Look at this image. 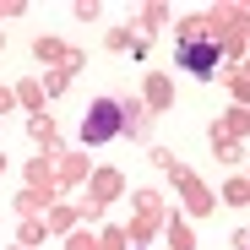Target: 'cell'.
I'll return each mask as SVG.
<instances>
[{"label": "cell", "mask_w": 250, "mask_h": 250, "mask_svg": "<svg viewBox=\"0 0 250 250\" xmlns=\"http://www.w3.org/2000/svg\"><path fill=\"white\" fill-rule=\"evenodd\" d=\"M180 65H185V71H196V76H212V71H218V38L190 33L185 44H180Z\"/></svg>", "instance_id": "obj_1"}, {"label": "cell", "mask_w": 250, "mask_h": 250, "mask_svg": "<svg viewBox=\"0 0 250 250\" xmlns=\"http://www.w3.org/2000/svg\"><path fill=\"white\" fill-rule=\"evenodd\" d=\"M114 131H120V104H114V98H98L93 114H87V125H82V136L98 147V142H109Z\"/></svg>", "instance_id": "obj_2"}]
</instances>
